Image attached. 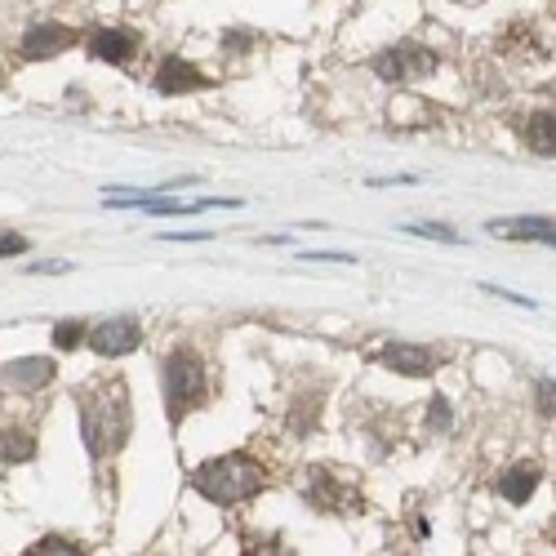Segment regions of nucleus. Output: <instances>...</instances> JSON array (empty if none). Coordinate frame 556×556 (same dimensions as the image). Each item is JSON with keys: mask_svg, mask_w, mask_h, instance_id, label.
<instances>
[{"mask_svg": "<svg viewBox=\"0 0 556 556\" xmlns=\"http://www.w3.org/2000/svg\"><path fill=\"white\" fill-rule=\"evenodd\" d=\"M432 67H437V59L424 50V45H396V50H388V54L375 59V72H379L383 80H392V85L419 80V76H428Z\"/></svg>", "mask_w": 556, "mask_h": 556, "instance_id": "obj_4", "label": "nucleus"}, {"mask_svg": "<svg viewBox=\"0 0 556 556\" xmlns=\"http://www.w3.org/2000/svg\"><path fill=\"white\" fill-rule=\"evenodd\" d=\"M539 409L543 414H556V383L552 379H539Z\"/></svg>", "mask_w": 556, "mask_h": 556, "instance_id": "obj_17", "label": "nucleus"}, {"mask_svg": "<svg viewBox=\"0 0 556 556\" xmlns=\"http://www.w3.org/2000/svg\"><path fill=\"white\" fill-rule=\"evenodd\" d=\"M383 365L396 369V375L424 379V375H432V369H437V352L414 348V343H388V348H383Z\"/></svg>", "mask_w": 556, "mask_h": 556, "instance_id": "obj_8", "label": "nucleus"}, {"mask_svg": "<svg viewBox=\"0 0 556 556\" xmlns=\"http://www.w3.org/2000/svg\"><path fill=\"white\" fill-rule=\"evenodd\" d=\"M490 231L503 241H543L556 250V223L552 218H494Z\"/></svg>", "mask_w": 556, "mask_h": 556, "instance_id": "obj_9", "label": "nucleus"}, {"mask_svg": "<svg viewBox=\"0 0 556 556\" xmlns=\"http://www.w3.org/2000/svg\"><path fill=\"white\" fill-rule=\"evenodd\" d=\"M143 343V330H138L134 316H116V320H103V326L89 330V348L99 356H125Z\"/></svg>", "mask_w": 556, "mask_h": 556, "instance_id": "obj_5", "label": "nucleus"}, {"mask_svg": "<svg viewBox=\"0 0 556 556\" xmlns=\"http://www.w3.org/2000/svg\"><path fill=\"white\" fill-rule=\"evenodd\" d=\"M36 454V441L27 432H5L0 437V458H10V463H27Z\"/></svg>", "mask_w": 556, "mask_h": 556, "instance_id": "obj_14", "label": "nucleus"}, {"mask_svg": "<svg viewBox=\"0 0 556 556\" xmlns=\"http://www.w3.org/2000/svg\"><path fill=\"white\" fill-rule=\"evenodd\" d=\"M72 40H76V31H67V27H59V23H36V27L23 36V54H27V59H54V54L72 50Z\"/></svg>", "mask_w": 556, "mask_h": 556, "instance_id": "obj_7", "label": "nucleus"}, {"mask_svg": "<svg viewBox=\"0 0 556 556\" xmlns=\"http://www.w3.org/2000/svg\"><path fill=\"white\" fill-rule=\"evenodd\" d=\"M432 424H437V428H450V405H445L441 396L432 401Z\"/></svg>", "mask_w": 556, "mask_h": 556, "instance_id": "obj_20", "label": "nucleus"}, {"mask_svg": "<svg viewBox=\"0 0 556 556\" xmlns=\"http://www.w3.org/2000/svg\"><path fill=\"white\" fill-rule=\"evenodd\" d=\"M138 50V40L129 31H99L94 40H89V54L103 59V63H129Z\"/></svg>", "mask_w": 556, "mask_h": 556, "instance_id": "obj_11", "label": "nucleus"}, {"mask_svg": "<svg viewBox=\"0 0 556 556\" xmlns=\"http://www.w3.org/2000/svg\"><path fill=\"white\" fill-rule=\"evenodd\" d=\"M165 241H210V231H169Z\"/></svg>", "mask_w": 556, "mask_h": 556, "instance_id": "obj_21", "label": "nucleus"}, {"mask_svg": "<svg viewBox=\"0 0 556 556\" xmlns=\"http://www.w3.org/2000/svg\"><path fill=\"white\" fill-rule=\"evenodd\" d=\"M31 552H76V543H67V539H40Z\"/></svg>", "mask_w": 556, "mask_h": 556, "instance_id": "obj_19", "label": "nucleus"}, {"mask_svg": "<svg viewBox=\"0 0 556 556\" xmlns=\"http://www.w3.org/2000/svg\"><path fill=\"white\" fill-rule=\"evenodd\" d=\"M539 477H543V472L534 468V463H517V468L507 472V477H498V494H503L507 503H517V507H521V503L534 494Z\"/></svg>", "mask_w": 556, "mask_h": 556, "instance_id": "obj_12", "label": "nucleus"}, {"mask_svg": "<svg viewBox=\"0 0 556 556\" xmlns=\"http://www.w3.org/2000/svg\"><path fill=\"white\" fill-rule=\"evenodd\" d=\"M80 432L89 441V454L103 458V454H116L129 437V396L121 383L103 388L99 396H85L80 405Z\"/></svg>", "mask_w": 556, "mask_h": 556, "instance_id": "obj_1", "label": "nucleus"}, {"mask_svg": "<svg viewBox=\"0 0 556 556\" xmlns=\"http://www.w3.org/2000/svg\"><path fill=\"white\" fill-rule=\"evenodd\" d=\"M405 231H414V237H432V241H445V245H458V237L450 227H441V223H414V227H405Z\"/></svg>", "mask_w": 556, "mask_h": 556, "instance_id": "obj_16", "label": "nucleus"}, {"mask_svg": "<svg viewBox=\"0 0 556 556\" xmlns=\"http://www.w3.org/2000/svg\"><path fill=\"white\" fill-rule=\"evenodd\" d=\"M27 271H67V263H31Z\"/></svg>", "mask_w": 556, "mask_h": 556, "instance_id": "obj_22", "label": "nucleus"}, {"mask_svg": "<svg viewBox=\"0 0 556 556\" xmlns=\"http://www.w3.org/2000/svg\"><path fill=\"white\" fill-rule=\"evenodd\" d=\"M0 80H5V67H0Z\"/></svg>", "mask_w": 556, "mask_h": 556, "instance_id": "obj_23", "label": "nucleus"}, {"mask_svg": "<svg viewBox=\"0 0 556 556\" xmlns=\"http://www.w3.org/2000/svg\"><path fill=\"white\" fill-rule=\"evenodd\" d=\"M205 361L192 348H178L165 361V401H169V419H182L188 409H197L205 401Z\"/></svg>", "mask_w": 556, "mask_h": 556, "instance_id": "obj_3", "label": "nucleus"}, {"mask_svg": "<svg viewBox=\"0 0 556 556\" xmlns=\"http://www.w3.org/2000/svg\"><path fill=\"white\" fill-rule=\"evenodd\" d=\"M54 379V361L50 356H23V361H10L0 369V383L5 388H18V392H36Z\"/></svg>", "mask_w": 556, "mask_h": 556, "instance_id": "obj_6", "label": "nucleus"}, {"mask_svg": "<svg viewBox=\"0 0 556 556\" xmlns=\"http://www.w3.org/2000/svg\"><path fill=\"white\" fill-rule=\"evenodd\" d=\"M27 254V237H0V258H14Z\"/></svg>", "mask_w": 556, "mask_h": 556, "instance_id": "obj_18", "label": "nucleus"}, {"mask_svg": "<svg viewBox=\"0 0 556 556\" xmlns=\"http://www.w3.org/2000/svg\"><path fill=\"white\" fill-rule=\"evenodd\" d=\"M192 481H197V490H201L210 503L231 507V503L250 498V494L263 485V468H258L254 458H245V454H223V458L205 463V468H197Z\"/></svg>", "mask_w": 556, "mask_h": 556, "instance_id": "obj_2", "label": "nucleus"}, {"mask_svg": "<svg viewBox=\"0 0 556 556\" xmlns=\"http://www.w3.org/2000/svg\"><path fill=\"white\" fill-rule=\"evenodd\" d=\"M201 85H205V76L192 63H182V59H165L161 72H156L161 94H188V89H201Z\"/></svg>", "mask_w": 556, "mask_h": 556, "instance_id": "obj_10", "label": "nucleus"}, {"mask_svg": "<svg viewBox=\"0 0 556 556\" xmlns=\"http://www.w3.org/2000/svg\"><path fill=\"white\" fill-rule=\"evenodd\" d=\"M85 326H80V320H59V326H54V348H63V352H72V348H80L85 343Z\"/></svg>", "mask_w": 556, "mask_h": 556, "instance_id": "obj_15", "label": "nucleus"}, {"mask_svg": "<svg viewBox=\"0 0 556 556\" xmlns=\"http://www.w3.org/2000/svg\"><path fill=\"white\" fill-rule=\"evenodd\" d=\"M526 143L534 148V156H552V161H556V112H534V116H530Z\"/></svg>", "mask_w": 556, "mask_h": 556, "instance_id": "obj_13", "label": "nucleus"}]
</instances>
